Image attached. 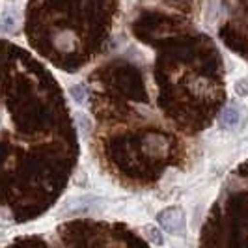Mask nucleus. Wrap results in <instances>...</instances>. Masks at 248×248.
Wrapping results in <instances>:
<instances>
[{
    "instance_id": "nucleus-1",
    "label": "nucleus",
    "mask_w": 248,
    "mask_h": 248,
    "mask_svg": "<svg viewBox=\"0 0 248 248\" xmlns=\"http://www.w3.org/2000/svg\"><path fill=\"white\" fill-rule=\"evenodd\" d=\"M157 222L161 226L164 232L172 233V235H185V228H186V220H185V213L179 207H166L162 209L159 215H157Z\"/></svg>"
},
{
    "instance_id": "nucleus-2",
    "label": "nucleus",
    "mask_w": 248,
    "mask_h": 248,
    "mask_svg": "<svg viewBox=\"0 0 248 248\" xmlns=\"http://www.w3.org/2000/svg\"><path fill=\"white\" fill-rule=\"evenodd\" d=\"M243 122V112L239 110L237 107H228L226 110L220 114L218 124L222 129H237Z\"/></svg>"
},
{
    "instance_id": "nucleus-3",
    "label": "nucleus",
    "mask_w": 248,
    "mask_h": 248,
    "mask_svg": "<svg viewBox=\"0 0 248 248\" xmlns=\"http://www.w3.org/2000/svg\"><path fill=\"white\" fill-rule=\"evenodd\" d=\"M146 235H148V239L153 243V245H159L161 247L162 243H164V239H162V233L159 232V228H155V226H146Z\"/></svg>"
},
{
    "instance_id": "nucleus-4",
    "label": "nucleus",
    "mask_w": 248,
    "mask_h": 248,
    "mask_svg": "<svg viewBox=\"0 0 248 248\" xmlns=\"http://www.w3.org/2000/svg\"><path fill=\"white\" fill-rule=\"evenodd\" d=\"M71 93H73V97L78 101V103H84V99H86V95H88V92L82 86H73L71 88Z\"/></svg>"
}]
</instances>
